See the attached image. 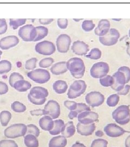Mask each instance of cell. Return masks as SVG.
Instances as JSON below:
<instances>
[{"label":"cell","mask_w":130,"mask_h":147,"mask_svg":"<svg viewBox=\"0 0 130 147\" xmlns=\"http://www.w3.org/2000/svg\"><path fill=\"white\" fill-rule=\"evenodd\" d=\"M66 66L73 78L80 79L83 77L85 72V65L81 58L73 57L69 59L66 62Z\"/></svg>","instance_id":"6da1fadb"},{"label":"cell","mask_w":130,"mask_h":147,"mask_svg":"<svg viewBox=\"0 0 130 147\" xmlns=\"http://www.w3.org/2000/svg\"><path fill=\"white\" fill-rule=\"evenodd\" d=\"M49 93L46 88L36 86L31 88L28 94V99L33 104L42 105L45 103Z\"/></svg>","instance_id":"7a4b0ae2"},{"label":"cell","mask_w":130,"mask_h":147,"mask_svg":"<svg viewBox=\"0 0 130 147\" xmlns=\"http://www.w3.org/2000/svg\"><path fill=\"white\" fill-rule=\"evenodd\" d=\"M113 119L117 124L124 125L130 121V109L127 105H121L112 113Z\"/></svg>","instance_id":"3957f363"},{"label":"cell","mask_w":130,"mask_h":147,"mask_svg":"<svg viewBox=\"0 0 130 147\" xmlns=\"http://www.w3.org/2000/svg\"><path fill=\"white\" fill-rule=\"evenodd\" d=\"M27 131V126L24 124H15L8 127L4 131L7 138H16L25 136Z\"/></svg>","instance_id":"277c9868"},{"label":"cell","mask_w":130,"mask_h":147,"mask_svg":"<svg viewBox=\"0 0 130 147\" xmlns=\"http://www.w3.org/2000/svg\"><path fill=\"white\" fill-rule=\"evenodd\" d=\"M87 84L83 80H77L73 82L69 87L67 92L68 98L74 99L80 96L85 92Z\"/></svg>","instance_id":"5b68a950"},{"label":"cell","mask_w":130,"mask_h":147,"mask_svg":"<svg viewBox=\"0 0 130 147\" xmlns=\"http://www.w3.org/2000/svg\"><path fill=\"white\" fill-rule=\"evenodd\" d=\"M27 76L35 83L43 84L47 83L51 79V74L46 69H37L28 73Z\"/></svg>","instance_id":"8992f818"},{"label":"cell","mask_w":130,"mask_h":147,"mask_svg":"<svg viewBox=\"0 0 130 147\" xmlns=\"http://www.w3.org/2000/svg\"><path fill=\"white\" fill-rule=\"evenodd\" d=\"M109 71V65L104 62L94 63L90 69L91 76L94 79H101L107 75Z\"/></svg>","instance_id":"52a82bcc"},{"label":"cell","mask_w":130,"mask_h":147,"mask_svg":"<svg viewBox=\"0 0 130 147\" xmlns=\"http://www.w3.org/2000/svg\"><path fill=\"white\" fill-rule=\"evenodd\" d=\"M19 36L25 42H34L37 36L36 28L28 24L21 27L19 30Z\"/></svg>","instance_id":"ba28073f"},{"label":"cell","mask_w":130,"mask_h":147,"mask_svg":"<svg viewBox=\"0 0 130 147\" xmlns=\"http://www.w3.org/2000/svg\"><path fill=\"white\" fill-rule=\"evenodd\" d=\"M120 33L115 28H110L109 32L105 36L100 37V42L104 46L111 47L115 45L119 39Z\"/></svg>","instance_id":"9c48e42d"},{"label":"cell","mask_w":130,"mask_h":147,"mask_svg":"<svg viewBox=\"0 0 130 147\" xmlns=\"http://www.w3.org/2000/svg\"><path fill=\"white\" fill-rule=\"evenodd\" d=\"M43 111L44 116H50L53 119L57 118L61 113L60 105L55 100H49L45 106Z\"/></svg>","instance_id":"30bf717a"},{"label":"cell","mask_w":130,"mask_h":147,"mask_svg":"<svg viewBox=\"0 0 130 147\" xmlns=\"http://www.w3.org/2000/svg\"><path fill=\"white\" fill-rule=\"evenodd\" d=\"M85 101L89 107H98L104 103L105 96L99 92L93 91L86 95Z\"/></svg>","instance_id":"8fae6325"},{"label":"cell","mask_w":130,"mask_h":147,"mask_svg":"<svg viewBox=\"0 0 130 147\" xmlns=\"http://www.w3.org/2000/svg\"><path fill=\"white\" fill-rule=\"evenodd\" d=\"M35 49V51L40 55L44 56H50L55 52L56 47L53 42L44 40L41 42L37 43Z\"/></svg>","instance_id":"7c38bea8"},{"label":"cell","mask_w":130,"mask_h":147,"mask_svg":"<svg viewBox=\"0 0 130 147\" xmlns=\"http://www.w3.org/2000/svg\"><path fill=\"white\" fill-rule=\"evenodd\" d=\"M71 44V38L66 34L59 35L57 39L56 45L59 53H67L69 50Z\"/></svg>","instance_id":"4fadbf2b"},{"label":"cell","mask_w":130,"mask_h":147,"mask_svg":"<svg viewBox=\"0 0 130 147\" xmlns=\"http://www.w3.org/2000/svg\"><path fill=\"white\" fill-rule=\"evenodd\" d=\"M78 120L83 124H91L99 121V115L97 113L89 111H83L78 115Z\"/></svg>","instance_id":"5bb4252c"},{"label":"cell","mask_w":130,"mask_h":147,"mask_svg":"<svg viewBox=\"0 0 130 147\" xmlns=\"http://www.w3.org/2000/svg\"><path fill=\"white\" fill-rule=\"evenodd\" d=\"M105 134L110 137H118L123 135L126 131L116 124L110 123L104 127Z\"/></svg>","instance_id":"9a60e30c"},{"label":"cell","mask_w":130,"mask_h":147,"mask_svg":"<svg viewBox=\"0 0 130 147\" xmlns=\"http://www.w3.org/2000/svg\"><path fill=\"white\" fill-rule=\"evenodd\" d=\"M114 84L111 87L115 92H119L123 89L126 83V80L124 74L120 71H117L113 75Z\"/></svg>","instance_id":"2e32d148"},{"label":"cell","mask_w":130,"mask_h":147,"mask_svg":"<svg viewBox=\"0 0 130 147\" xmlns=\"http://www.w3.org/2000/svg\"><path fill=\"white\" fill-rule=\"evenodd\" d=\"M19 42V39L16 36H8L0 39V48L6 50L15 47Z\"/></svg>","instance_id":"e0dca14e"},{"label":"cell","mask_w":130,"mask_h":147,"mask_svg":"<svg viewBox=\"0 0 130 147\" xmlns=\"http://www.w3.org/2000/svg\"><path fill=\"white\" fill-rule=\"evenodd\" d=\"M71 49L73 53L78 56L86 55L89 51V45L80 40H77L73 42Z\"/></svg>","instance_id":"ac0fdd59"},{"label":"cell","mask_w":130,"mask_h":147,"mask_svg":"<svg viewBox=\"0 0 130 147\" xmlns=\"http://www.w3.org/2000/svg\"><path fill=\"white\" fill-rule=\"evenodd\" d=\"M95 129L96 125L95 123L91 124H83L79 122L77 125V132L81 136H89L92 135Z\"/></svg>","instance_id":"d6986e66"},{"label":"cell","mask_w":130,"mask_h":147,"mask_svg":"<svg viewBox=\"0 0 130 147\" xmlns=\"http://www.w3.org/2000/svg\"><path fill=\"white\" fill-rule=\"evenodd\" d=\"M111 24L107 19H101L99 21L98 26L94 30L95 35L100 37L105 36L109 32Z\"/></svg>","instance_id":"ffe728a7"},{"label":"cell","mask_w":130,"mask_h":147,"mask_svg":"<svg viewBox=\"0 0 130 147\" xmlns=\"http://www.w3.org/2000/svg\"><path fill=\"white\" fill-rule=\"evenodd\" d=\"M39 124L43 130L50 131L54 127V123L50 116H45L40 118Z\"/></svg>","instance_id":"44dd1931"},{"label":"cell","mask_w":130,"mask_h":147,"mask_svg":"<svg viewBox=\"0 0 130 147\" xmlns=\"http://www.w3.org/2000/svg\"><path fill=\"white\" fill-rule=\"evenodd\" d=\"M67 144V138L63 136L54 137L50 140L48 147H65Z\"/></svg>","instance_id":"7402d4cb"},{"label":"cell","mask_w":130,"mask_h":147,"mask_svg":"<svg viewBox=\"0 0 130 147\" xmlns=\"http://www.w3.org/2000/svg\"><path fill=\"white\" fill-rule=\"evenodd\" d=\"M51 71L53 74L55 75H59L66 73L68 69L66 66V62H59L52 65L50 69Z\"/></svg>","instance_id":"603a6c76"},{"label":"cell","mask_w":130,"mask_h":147,"mask_svg":"<svg viewBox=\"0 0 130 147\" xmlns=\"http://www.w3.org/2000/svg\"><path fill=\"white\" fill-rule=\"evenodd\" d=\"M91 111L90 107L84 103H78L77 109L74 111H71L68 114V118L72 120L75 118H77L78 115L83 111Z\"/></svg>","instance_id":"cb8c5ba5"},{"label":"cell","mask_w":130,"mask_h":147,"mask_svg":"<svg viewBox=\"0 0 130 147\" xmlns=\"http://www.w3.org/2000/svg\"><path fill=\"white\" fill-rule=\"evenodd\" d=\"M53 89L57 94H64L67 90V84L63 80H57L53 84Z\"/></svg>","instance_id":"d4e9b609"},{"label":"cell","mask_w":130,"mask_h":147,"mask_svg":"<svg viewBox=\"0 0 130 147\" xmlns=\"http://www.w3.org/2000/svg\"><path fill=\"white\" fill-rule=\"evenodd\" d=\"M13 87L17 92H25L31 89V84L29 82L26 80H21L16 81L13 85Z\"/></svg>","instance_id":"484cf974"},{"label":"cell","mask_w":130,"mask_h":147,"mask_svg":"<svg viewBox=\"0 0 130 147\" xmlns=\"http://www.w3.org/2000/svg\"><path fill=\"white\" fill-rule=\"evenodd\" d=\"M76 131V128L74 125L72 121H69L65 124L63 131L61 132L63 136L66 138H70L73 136Z\"/></svg>","instance_id":"4316f807"},{"label":"cell","mask_w":130,"mask_h":147,"mask_svg":"<svg viewBox=\"0 0 130 147\" xmlns=\"http://www.w3.org/2000/svg\"><path fill=\"white\" fill-rule=\"evenodd\" d=\"M54 127L49 132L51 135H57L61 133L65 126V122L62 119H57L54 121Z\"/></svg>","instance_id":"83f0119b"},{"label":"cell","mask_w":130,"mask_h":147,"mask_svg":"<svg viewBox=\"0 0 130 147\" xmlns=\"http://www.w3.org/2000/svg\"><path fill=\"white\" fill-rule=\"evenodd\" d=\"M25 144L27 147H39V143L36 136L31 134H27L24 137Z\"/></svg>","instance_id":"f1b7e54d"},{"label":"cell","mask_w":130,"mask_h":147,"mask_svg":"<svg viewBox=\"0 0 130 147\" xmlns=\"http://www.w3.org/2000/svg\"><path fill=\"white\" fill-rule=\"evenodd\" d=\"M37 29V36L34 42H38L42 39L47 37L48 34V30L47 27L45 26H37L35 27Z\"/></svg>","instance_id":"f546056e"},{"label":"cell","mask_w":130,"mask_h":147,"mask_svg":"<svg viewBox=\"0 0 130 147\" xmlns=\"http://www.w3.org/2000/svg\"><path fill=\"white\" fill-rule=\"evenodd\" d=\"M11 114L8 111H3L0 113V122L3 126L8 125L11 119Z\"/></svg>","instance_id":"4dcf8cb0"},{"label":"cell","mask_w":130,"mask_h":147,"mask_svg":"<svg viewBox=\"0 0 130 147\" xmlns=\"http://www.w3.org/2000/svg\"><path fill=\"white\" fill-rule=\"evenodd\" d=\"M11 63L9 61L2 60L0 61V74L9 73L11 71Z\"/></svg>","instance_id":"1f68e13d"},{"label":"cell","mask_w":130,"mask_h":147,"mask_svg":"<svg viewBox=\"0 0 130 147\" xmlns=\"http://www.w3.org/2000/svg\"><path fill=\"white\" fill-rule=\"evenodd\" d=\"M101 55L102 53L99 49L93 48L86 56V57L93 60H98L101 57Z\"/></svg>","instance_id":"d6a6232c"},{"label":"cell","mask_w":130,"mask_h":147,"mask_svg":"<svg viewBox=\"0 0 130 147\" xmlns=\"http://www.w3.org/2000/svg\"><path fill=\"white\" fill-rule=\"evenodd\" d=\"M9 25L13 30H16L19 27L24 25L26 24V19H10Z\"/></svg>","instance_id":"836d02e7"},{"label":"cell","mask_w":130,"mask_h":147,"mask_svg":"<svg viewBox=\"0 0 130 147\" xmlns=\"http://www.w3.org/2000/svg\"><path fill=\"white\" fill-rule=\"evenodd\" d=\"M11 108L12 110L16 113H23L26 111V106L23 104L19 101H14L11 105Z\"/></svg>","instance_id":"e575fe53"},{"label":"cell","mask_w":130,"mask_h":147,"mask_svg":"<svg viewBox=\"0 0 130 147\" xmlns=\"http://www.w3.org/2000/svg\"><path fill=\"white\" fill-rule=\"evenodd\" d=\"M99 82L103 87H111L114 84V79L112 76L106 75L104 78L99 79Z\"/></svg>","instance_id":"d590c367"},{"label":"cell","mask_w":130,"mask_h":147,"mask_svg":"<svg viewBox=\"0 0 130 147\" xmlns=\"http://www.w3.org/2000/svg\"><path fill=\"white\" fill-rule=\"evenodd\" d=\"M119 100V95L117 94H113L109 95L108 97L106 103L109 107H113L118 105Z\"/></svg>","instance_id":"8d00e7d4"},{"label":"cell","mask_w":130,"mask_h":147,"mask_svg":"<svg viewBox=\"0 0 130 147\" xmlns=\"http://www.w3.org/2000/svg\"><path fill=\"white\" fill-rule=\"evenodd\" d=\"M21 80H24V77L20 74L14 72L11 74L9 78V83L11 87H13V85L16 81Z\"/></svg>","instance_id":"74e56055"},{"label":"cell","mask_w":130,"mask_h":147,"mask_svg":"<svg viewBox=\"0 0 130 147\" xmlns=\"http://www.w3.org/2000/svg\"><path fill=\"white\" fill-rule=\"evenodd\" d=\"M95 24L91 20H85L83 22L81 27L84 31H92L95 28Z\"/></svg>","instance_id":"f35d334b"},{"label":"cell","mask_w":130,"mask_h":147,"mask_svg":"<svg viewBox=\"0 0 130 147\" xmlns=\"http://www.w3.org/2000/svg\"><path fill=\"white\" fill-rule=\"evenodd\" d=\"M27 131L26 134H31L35 136L38 137L40 135V131L39 129L37 127V126H36L34 124H28L27 125Z\"/></svg>","instance_id":"ab89813d"},{"label":"cell","mask_w":130,"mask_h":147,"mask_svg":"<svg viewBox=\"0 0 130 147\" xmlns=\"http://www.w3.org/2000/svg\"><path fill=\"white\" fill-rule=\"evenodd\" d=\"M54 62L53 58L51 57H47V58L42 59L39 62V65L40 68H47L51 67Z\"/></svg>","instance_id":"60d3db41"},{"label":"cell","mask_w":130,"mask_h":147,"mask_svg":"<svg viewBox=\"0 0 130 147\" xmlns=\"http://www.w3.org/2000/svg\"><path fill=\"white\" fill-rule=\"evenodd\" d=\"M37 59L36 57H33L28 59L25 63V68L28 70H33L37 67Z\"/></svg>","instance_id":"b9f144b4"},{"label":"cell","mask_w":130,"mask_h":147,"mask_svg":"<svg viewBox=\"0 0 130 147\" xmlns=\"http://www.w3.org/2000/svg\"><path fill=\"white\" fill-rule=\"evenodd\" d=\"M108 141L103 138H97L92 143L91 147H107Z\"/></svg>","instance_id":"7bdbcfd3"},{"label":"cell","mask_w":130,"mask_h":147,"mask_svg":"<svg viewBox=\"0 0 130 147\" xmlns=\"http://www.w3.org/2000/svg\"><path fill=\"white\" fill-rule=\"evenodd\" d=\"M0 147H19V146L13 140H4L0 141Z\"/></svg>","instance_id":"ee69618b"},{"label":"cell","mask_w":130,"mask_h":147,"mask_svg":"<svg viewBox=\"0 0 130 147\" xmlns=\"http://www.w3.org/2000/svg\"><path fill=\"white\" fill-rule=\"evenodd\" d=\"M124 74L126 80V83H129L130 81V68L126 66H122L120 67L118 70Z\"/></svg>","instance_id":"f6af8a7d"},{"label":"cell","mask_w":130,"mask_h":147,"mask_svg":"<svg viewBox=\"0 0 130 147\" xmlns=\"http://www.w3.org/2000/svg\"><path fill=\"white\" fill-rule=\"evenodd\" d=\"M64 105L65 106L67 109L68 110L72 111H74L77 107L78 103H77L75 101H69V100H66L64 102Z\"/></svg>","instance_id":"bcb514c9"},{"label":"cell","mask_w":130,"mask_h":147,"mask_svg":"<svg viewBox=\"0 0 130 147\" xmlns=\"http://www.w3.org/2000/svg\"><path fill=\"white\" fill-rule=\"evenodd\" d=\"M8 25L5 19H0V35L5 34L7 31Z\"/></svg>","instance_id":"7dc6e473"},{"label":"cell","mask_w":130,"mask_h":147,"mask_svg":"<svg viewBox=\"0 0 130 147\" xmlns=\"http://www.w3.org/2000/svg\"><path fill=\"white\" fill-rule=\"evenodd\" d=\"M68 21L67 19H58L57 20V26L61 29L65 30L67 27Z\"/></svg>","instance_id":"c3c4849f"},{"label":"cell","mask_w":130,"mask_h":147,"mask_svg":"<svg viewBox=\"0 0 130 147\" xmlns=\"http://www.w3.org/2000/svg\"><path fill=\"white\" fill-rule=\"evenodd\" d=\"M9 90L8 86L5 82L0 81V95L5 94Z\"/></svg>","instance_id":"681fc988"},{"label":"cell","mask_w":130,"mask_h":147,"mask_svg":"<svg viewBox=\"0 0 130 147\" xmlns=\"http://www.w3.org/2000/svg\"><path fill=\"white\" fill-rule=\"evenodd\" d=\"M130 90V85L126 84L123 89L119 92H117V94L119 95H126L129 93Z\"/></svg>","instance_id":"f907efd6"},{"label":"cell","mask_w":130,"mask_h":147,"mask_svg":"<svg viewBox=\"0 0 130 147\" xmlns=\"http://www.w3.org/2000/svg\"><path fill=\"white\" fill-rule=\"evenodd\" d=\"M30 113L31 116H44V111L43 109H37L30 111Z\"/></svg>","instance_id":"816d5d0a"},{"label":"cell","mask_w":130,"mask_h":147,"mask_svg":"<svg viewBox=\"0 0 130 147\" xmlns=\"http://www.w3.org/2000/svg\"><path fill=\"white\" fill-rule=\"evenodd\" d=\"M53 21H54L53 19H39L40 24L43 25L50 24Z\"/></svg>","instance_id":"f5cc1de1"},{"label":"cell","mask_w":130,"mask_h":147,"mask_svg":"<svg viewBox=\"0 0 130 147\" xmlns=\"http://www.w3.org/2000/svg\"><path fill=\"white\" fill-rule=\"evenodd\" d=\"M71 147H86L83 144L80 142H75Z\"/></svg>","instance_id":"db71d44e"},{"label":"cell","mask_w":130,"mask_h":147,"mask_svg":"<svg viewBox=\"0 0 130 147\" xmlns=\"http://www.w3.org/2000/svg\"><path fill=\"white\" fill-rule=\"evenodd\" d=\"M125 147H130V135L127 137L125 140Z\"/></svg>","instance_id":"11a10c76"},{"label":"cell","mask_w":130,"mask_h":147,"mask_svg":"<svg viewBox=\"0 0 130 147\" xmlns=\"http://www.w3.org/2000/svg\"><path fill=\"white\" fill-rule=\"evenodd\" d=\"M104 134V132L102 131H101V130H98V131L95 132V135L99 137L103 136Z\"/></svg>","instance_id":"9f6ffc18"},{"label":"cell","mask_w":130,"mask_h":147,"mask_svg":"<svg viewBox=\"0 0 130 147\" xmlns=\"http://www.w3.org/2000/svg\"><path fill=\"white\" fill-rule=\"evenodd\" d=\"M126 51L127 54L129 55L130 56V44L128 46V47L127 48V50H126Z\"/></svg>","instance_id":"6f0895ef"},{"label":"cell","mask_w":130,"mask_h":147,"mask_svg":"<svg viewBox=\"0 0 130 147\" xmlns=\"http://www.w3.org/2000/svg\"><path fill=\"white\" fill-rule=\"evenodd\" d=\"M83 19H73V20H74V21H80V20H82Z\"/></svg>","instance_id":"680465c9"},{"label":"cell","mask_w":130,"mask_h":147,"mask_svg":"<svg viewBox=\"0 0 130 147\" xmlns=\"http://www.w3.org/2000/svg\"><path fill=\"white\" fill-rule=\"evenodd\" d=\"M2 51L0 50V59L1 58V55H2Z\"/></svg>","instance_id":"91938a15"},{"label":"cell","mask_w":130,"mask_h":147,"mask_svg":"<svg viewBox=\"0 0 130 147\" xmlns=\"http://www.w3.org/2000/svg\"><path fill=\"white\" fill-rule=\"evenodd\" d=\"M113 20H117V21H118V20H120L121 19H113Z\"/></svg>","instance_id":"94428289"},{"label":"cell","mask_w":130,"mask_h":147,"mask_svg":"<svg viewBox=\"0 0 130 147\" xmlns=\"http://www.w3.org/2000/svg\"><path fill=\"white\" fill-rule=\"evenodd\" d=\"M129 37L130 38V30H129Z\"/></svg>","instance_id":"6125c7cd"}]
</instances>
